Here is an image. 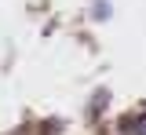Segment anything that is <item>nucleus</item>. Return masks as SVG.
I'll use <instances>...</instances> for the list:
<instances>
[{
	"mask_svg": "<svg viewBox=\"0 0 146 135\" xmlns=\"http://www.w3.org/2000/svg\"><path fill=\"white\" fill-rule=\"evenodd\" d=\"M117 132L121 135H146V113L143 117H124V120L117 124Z\"/></svg>",
	"mask_w": 146,
	"mask_h": 135,
	"instance_id": "1",
	"label": "nucleus"
},
{
	"mask_svg": "<svg viewBox=\"0 0 146 135\" xmlns=\"http://www.w3.org/2000/svg\"><path fill=\"white\" fill-rule=\"evenodd\" d=\"M106 99H110V91H106V88H99V91H95V102H91V113H99V110L106 106Z\"/></svg>",
	"mask_w": 146,
	"mask_h": 135,
	"instance_id": "2",
	"label": "nucleus"
},
{
	"mask_svg": "<svg viewBox=\"0 0 146 135\" xmlns=\"http://www.w3.org/2000/svg\"><path fill=\"white\" fill-rule=\"evenodd\" d=\"M91 15H95V19H99V22H102V19H110V4H106V0H99Z\"/></svg>",
	"mask_w": 146,
	"mask_h": 135,
	"instance_id": "3",
	"label": "nucleus"
}]
</instances>
